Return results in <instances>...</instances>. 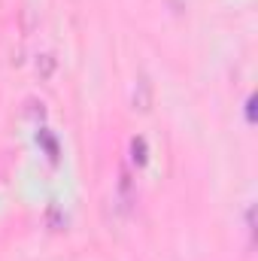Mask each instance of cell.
Masks as SVG:
<instances>
[{
    "label": "cell",
    "mask_w": 258,
    "mask_h": 261,
    "mask_svg": "<svg viewBox=\"0 0 258 261\" xmlns=\"http://www.w3.org/2000/svg\"><path fill=\"white\" fill-rule=\"evenodd\" d=\"M131 158H134V164H146V140L143 137L131 140Z\"/></svg>",
    "instance_id": "cell-1"
},
{
    "label": "cell",
    "mask_w": 258,
    "mask_h": 261,
    "mask_svg": "<svg viewBox=\"0 0 258 261\" xmlns=\"http://www.w3.org/2000/svg\"><path fill=\"white\" fill-rule=\"evenodd\" d=\"M246 119H249V122H255V97H249V100H246Z\"/></svg>",
    "instance_id": "cell-2"
}]
</instances>
